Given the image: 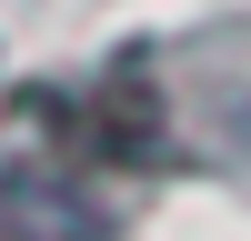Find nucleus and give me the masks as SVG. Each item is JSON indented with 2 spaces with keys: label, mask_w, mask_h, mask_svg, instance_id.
<instances>
[]
</instances>
